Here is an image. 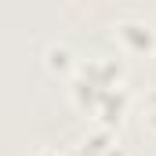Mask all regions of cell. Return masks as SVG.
Returning <instances> with one entry per match:
<instances>
[{"mask_svg":"<svg viewBox=\"0 0 156 156\" xmlns=\"http://www.w3.org/2000/svg\"><path fill=\"white\" fill-rule=\"evenodd\" d=\"M69 102L76 113L91 116L98 127H113L127 120L131 91H127V69L116 58H87L69 73Z\"/></svg>","mask_w":156,"mask_h":156,"instance_id":"obj_1","label":"cell"},{"mask_svg":"<svg viewBox=\"0 0 156 156\" xmlns=\"http://www.w3.org/2000/svg\"><path fill=\"white\" fill-rule=\"evenodd\" d=\"M116 44L123 47V55L145 58V55L156 51V29L145 26V22H138V18H123L116 26Z\"/></svg>","mask_w":156,"mask_h":156,"instance_id":"obj_2","label":"cell"},{"mask_svg":"<svg viewBox=\"0 0 156 156\" xmlns=\"http://www.w3.org/2000/svg\"><path fill=\"white\" fill-rule=\"evenodd\" d=\"M76 156H127V149H123V142L116 138L113 127H94L91 134L80 138Z\"/></svg>","mask_w":156,"mask_h":156,"instance_id":"obj_3","label":"cell"},{"mask_svg":"<svg viewBox=\"0 0 156 156\" xmlns=\"http://www.w3.org/2000/svg\"><path fill=\"white\" fill-rule=\"evenodd\" d=\"M44 62H47V69H51V73H73V69L80 66V62H73L69 47H58V44H55V47H47V58H44Z\"/></svg>","mask_w":156,"mask_h":156,"instance_id":"obj_4","label":"cell"},{"mask_svg":"<svg viewBox=\"0 0 156 156\" xmlns=\"http://www.w3.org/2000/svg\"><path fill=\"white\" fill-rule=\"evenodd\" d=\"M142 120H145L149 131H156V83L149 87V94H145V102H142Z\"/></svg>","mask_w":156,"mask_h":156,"instance_id":"obj_5","label":"cell"},{"mask_svg":"<svg viewBox=\"0 0 156 156\" xmlns=\"http://www.w3.org/2000/svg\"><path fill=\"white\" fill-rule=\"evenodd\" d=\"M33 156H62L58 149H40V153H33Z\"/></svg>","mask_w":156,"mask_h":156,"instance_id":"obj_6","label":"cell"}]
</instances>
